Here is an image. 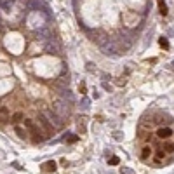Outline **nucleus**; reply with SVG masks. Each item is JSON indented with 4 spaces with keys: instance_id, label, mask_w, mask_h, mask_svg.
Listing matches in <instances>:
<instances>
[{
    "instance_id": "423d86ee",
    "label": "nucleus",
    "mask_w": 174,
    "mask_h": 174,
    "mask_svg": "<svg viewBox=\"0 0 174 174\" xmlns=\"http://www.w3.org/2000/svg\"><path fill=\"white\" fill-rule=\"evenodd\" d=\"M157 4H158V12L162 14V16H165L167 14V5H165L164 0H157Z\"/></svg>"
},
{
    "instance_id": "9b49d317",
    "label": "nucleus",
    "mask_w": 174,
    "mask_h": 174,
    "mask_svg": "<svg viewBox=\"0 0 174 174\" xmlns=\"http://www.w3.org/2000/svg\"><path fill=\"white\" fill-rule=\"evenodd\" d=\"M158 44H160V45H162L164 49H169V42H167V39H164V37H162V39L158 40Z\"/></svg>"
},
{
    "instance_id": "1a4fd4ad",
    "label": "nucleus",
    "mask_w": 174,
    "mask_h": 174,
    "mask_svg": "<svg viewBox=\"0 0 174 174\" xmlns=\"http://www.w3.org/2000/svg\"><path fill=\"white\" fill-rule=\"evenodd\" d=\"M164 150H165V152H169V153H173V152H174V143H165L164 144Z\"/></svg>"
},
{
    "instance_id": "7ed1b4c3",
    "label": "nucleus",
    "mask_w": 174,
    "mask_h": 174,
    "mask_svg": "<svg viewBox=\"0 0 174 174\" xmlns=\"http://www.w3.org/2000/svg\"><path fill=\"white\" fill-rule=\"evenodd\" d=\"M54 113H58V115H59V117H66V115H68V110H66V108H64V106H63L61 103L58 101L56 103V104H54Z\"/></svg>"
},
{
    "instance_id": "f8f14e48",
    "label": "nucleus",
    "mask_w": 174,
    "mask_h": 174,
    "mask_svg": "<svg viewBox=\"0 0 174 174\" xmlns=\"http://www.w3.org/2000/svg\"><path fill=\"white\" fill-rule=\"evenodd\" d=\"M16 133L19 134V138H26V133H24V131H23L21 127H16Z\"/></svg>"
},
{
    "instance_id": "f03ea898",
    "label": "nucleus",
    "mask_w": 174,
    "mask_h": 174,
    "mask_svg": "<svg viewBox=\"0 0 174 174\" xmlns=\"http://www.w3.org/2000/svg\"><path fill=\"white\" fill-rule=\"evenodd\" d=\"M171 136H173V129L171 127H160L157 131V138H160V139H169Z\"/></svg>"
},
{
    "instance_id": "ddd939ff",
    "label": "nucleus",
    "mask_w": 174,
    "mask_h": 174,
    "mask_svg": "<svg viewBox=\"0 0 174 174\" xmlns=\"http://www.w3.org/2000/svg\"><path fill=\"white\" fill-rule=\"evenodd\" d=\"M120 173H122V174H134L133 171H131V169H127V167H122V169H120Z\"/></svg>"
},
{
    "instance_id": "4468645a",
    "label": "nucleus",
    "mask_w": 174,
    "mask_h": 174,
    "mask_svg": "<svg viewBox=\"0 0 174 174\" xmlns=\"http://www.w3.org/2000/svg\"><path fill=\"white\" fill-rule=\"evenodd\" d=\"M75 141H78V136H72V138H68V143H75Z\"/></svg>"
},
{
    "instance_id": "f257e3e1",
    "label": "nucleus",
    "mask_w": 174,
    "mask_h": 174,
    "mask_svg": "<svg viewBox=\"0 0 174 174\" xmlns=\"http://www.w3.org/2000/svg\"><path fill=\"white\" fill-rule=\"evenodd\" d=\"M24 125L28 127V131L31 133V136H35V138H33V141H35V143H37V141H42L40 131H39V127L33 124V120H24Z\"/></svg>"
},
{
    "instance_id": "39448f33",
    "label": "nucleus",
    "mask_w": 174,
    "mask_h": 174,
    "mask_svg": "<svg viewBox=\"0 0 174 174\" xmlns=\"http://www.w3.org/2000/svg\"><path fill=\"white\" fill-rule=\"evenodd\" d=\"M9 118H10L9 110H7V108H0V124L9 122Z\"/></svg>"
},
{
    "instance_id": "20e7f679",
    "label": "nucleus",
    "mask_w": 174,
    "mask_h": 174,
    "mask_svg": "<svg viewBox=\"0 0 174 174\" xmlns=\"http://www.w3.org/2000/svg\"><path fill=\"white\" fill-rule=\"evenodd\" d=\"M42 171H44V173H54V171H56V162H54V160L45 162V164L42 165Z\"/></svg>"
},
{
    "instance_id": "9d476101",
    "label": "nucleus",
    "mask_w": 174,
    "mask_h": 174,
    "mask_svg": "<svg viewBox=\"0 0 174 174\" xmlns=\"http://www.w3.org/2000/svg\"><path fill=\"white\" fill-rule=\"evenodd\" d=\"M108 164H110V165H117V164H120V158H118V157H112V158L108 160Z\"/></svg>"
},
{
    "instance_id": "0eeeda50",
    "label": "nucleus",
    "mask_w": 174,
    "mask_h": 174,
    "mask_svg": "<svg viewBox=\"0 0 174 174\" xmlns=\"http://www.w3.org/2000/svg\"><path fill=\"white\" fill-rule=\"evenodd\" d=\"M150 155H152V148H148V146H144L143 150H141V155H139V157H141L143 160H146V158H148Z\"/></svg>"
},
{
    "instance_id": "6e6552de",
    "label": "nucleus",
    "mask_w": 174,
    "mask_h": 174,
    "mask_svg": "<svg viewBox=\"0 0 174 174\" xmlns=\"http://www.w3.org/2000/svg\"><path fill=\"white\" fill-rule=\"evenodd\" d=\"M21 120H23V113L21 112H18V113L12 115V122H21Z\"/></svg>"
}]
</instances>
